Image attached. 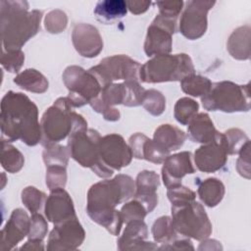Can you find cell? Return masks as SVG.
<instances>
[{"mask_svg":"<svg viewBox=\"0 0 251 251\" xmlns=\"http://www.w3.org/2000/svg\"><path fill=\"white\" fill-rule=\"evenodd\" d=\"M134 192L135 181L129 176L120 174L112 179L101 180L93 184L87 192V215L117 236L124 221L121 212L115 207L131 198Z\"/></svg>","mask_w":251,"mask_h":251,"instance_id":"1","label":"cell"},{"mask_svg":"<svg viewBox=\"0 0 251 251\" xmlns=\"http://www.w3.org/2000/svg\"><path fill=\"white\" fill-rule=\"evenodd\" d=\"M1 131L8 142L21 139L34 146L42 138L36 105L25 94L9 91L1 102Z\"/></svg>","mask_w":251,"mask_h":251,"instance_id":"2","label":"cell"},{"mask_svg":"<svg viewBox=\"0 0 251 251\" xmlns=\"http://www.w3.org/2000/svg\"><path fill=\"white\" fill-rule=\"evenodd\" d=\"M1 31L3 50H20L39 27L42 12L28 11L25 1H1Z\"/></svg>","mask_w":251,"mask_h":251,"instance_id":"3","label":"cell"},{"mask_svg":"<svg viewBox=\"0 0 251 251\" xmlns=\"http://www.w3.org/2000/svg\"><path fill=\"white\" fill-rule=\"evenodd\" d=\"M73 108L68 97H60L44 112L40 122L41 144L44 147L56 144L77 130L87 128V122Z\"/></svg>","mask_w":251,"mask_h":251,"instance_id":"4","label":"cell"},{"mask_svg":"<svg viewBox=\"0 0 251 251\" xmlns=\"http://www.w3.org/2000/svg\"><path fill=\"white\" fill-rule=\"evenodd\" d=\"M192 74L194 66L188 55L163 54L152 57L140 67L139 79L148 83L176 81Z\"/></svg>","mask_w":251,"mask_h":251,"instance_id":"5","label":"cell"},{"mask_svg":"<svg viewBox=\"0 0 251 251\" xmlns=\"http://www.w3.org/2000/svg\"><path fill=\"white\" fill-rule=\"evenodd\" d=\"M201 102L209 111L247 112L250 110L249 83L239 85L226 80L212 83L209 91L201 97Z\"/></svg>","mask_w":251,"mask_h":251,"instance_id":"6","label":"cell"},{"mask_svg":"<svg viewBox=\"0 0 251 251\" xmlns=\"http://www.w3.org/2000/svg\"><path fill=\"white\" fill-rule=\"evenodd\" d=\"M100 134L93 128L77 130L69 136L68 150L70 156L80 166L91 169L99 177H110L114 171L100 160Z\"/></svg>","mask_w":251,"mask_h":251,"instance_id":"7","label":"cell"},{"mask_svg":"<svg viewBox=\"0 0 251 251\" xmlns=\"http://www.w3.org/2000/svg\"><path fill=\"white\" fill-rule=\"evenodd\" d=\"M172 224L177 233L196 240L207 239L212 224L203 206L197 201L172 205Z\"/></svg>","mask_w":251,"mask_h":251,"instance_id":"8","label":"cell"},{"mask_svg":"<svg viewBox=\"0 0 251 251\" xmlns=\"http://www.w3.org/2000/svg\"><path fill=\"white\" fill-rule=\"evenodd\" d=\"M63 81L69 90L67 97L74 108L89 104L102 90L97 78L78 66L68 67L63 74Z\"/></svg>","mask_w":251,"mask_h":251,"instance_id":"9","label":"cell"},{"mask_svg":"<svg viewBox=\"0 0 251 251\" xmlns=\"http://www.w3.org/2000/svg\"><path fill=\"white\" fill-rule=\"evenodd\" d=\"M141 65L126 55H114L103 59L88 71L97 78L102 88L119 79H139Z\"/></svg>","mask_w":251,"mask_h":251,"instance_id":"10","label":"cell"},{"mask_svg":"<svg viewBox=\"0 0 251 251\" xmlns=\"http://www.w3.org/2000/svg\"><path fill=\"white\" fill-rule=\"evenodd\" d=\"M176 19L157 15L147 29L144 51L148 57L169 54L172 51V35L176 31Z\"/></svg>","mask_w":251,"mask_h":251,"instance_id":"11","label":"cell"},{"mask_svg":"<svg viewBox=\"0 0 251 251\" xmlns=\"http://www.w3.org/2000/svg\"><path fill=\"white\" fill-rule=\"evenodd\" d=\"M215 3L206 0H193L187 3L179 20V31L184 37L194 40L206 32L207 14Z\"/></svg>","mask_w":251,"mask_h":251,"instance_id":"12","label":"cell"},{"mask_svg":"<svg viewBox=\"0 0 251 251\" xmlns=\"http://www.w3.org/2000/svg\"><path fill=\"white\" fill-rule=\"evenodd\" d=\"M85 237L84 229L76 216L54 225L49 234L47 250H75L79 247Z\"/></svg>","mask_w":251,"mask_h":251,"instance_id":"13","label":"cell"},{"mask_svg":"<svg viewBox=\"0 0 251 251\" xmlns=\"http://www.w3.org/2000/svg\"><path fill=\"white\" fill-rule=\"evenodd\" d=\"M99 154L101 162L111 170L120 171L129 165L132 153L123 136L117 133L107 134L100 138Z\"/></svg>","mask_w":251,"mask_h":251,"instance_id":"14","label":"cell"},{"mask_svg":"<svg viewBox=\"0 0 251 251\" xmlns=\"http://www.w3.org/2000/svg\"><path fill=\"white\" fill-rule=\"evenodd\" d=\"M227 148L224 133L218 132L214 141L203 144L194 153L197 169L204 173H215L227 161Z\"/></svg>","mask_w":251,"mask_h":251,"instance_id":"15","label":"cell"},{"mask_svg":"<svg viewBox=\"0 0 251 251\" xmlns=\"http://www.w3.org/2000/svg\"><path fill=\"white\" fill-rule=\"evenodd\" d=\"M191 157L190 152L183 151L166 158L162 168V178L167 188L181 184V178L185 175L195 172Z\"/></svg>","mask_w":251,"mask_h":251,"instance_id":"16","label":"cell"},{"mask_svg":"<svg viewBox=\"0 0 251 251\" xmlns=\"http://www.w3.org/2000/svg\"><path fill=\"white\" fill-rule=\"evenodd\" d=\"M73 44L83 57H96L103 49V40L98 29L89 24L76 25L72 32Z\"/></svg>","mask_w":251,"mask_h":251,"instance_id":"17","label":"cell"},{"mask_svg":"<svg viewBox=\"0 0 251 251\" xmlns=\"http://www.w3.org/2000/svg\"><path fill=\"white\" fill-rule=\"evenodd\" d=\"M30 219L23 209H16L12 212L10 219L1 230L0 250H10L22 241L29 230Z\"/></svg>","mask_w":251,"mask_h":251,"instance_id":"18","label":"cell"},{"mask_svg":"<svg viewBox=\"0 0 251 251\" xmlns=\"http://www.w3.org/2000/svg\"><path fill=\"white\" fill-rule=\"evenodd\" d=\"M44 212L46 219L54 225L75 217L73 200L64 188L50 190L45 202Z\"/></svg>","mask_w":251,"mask_h":251,"instance_id":"19","label":"cell"},{"mask_svg":"<svg viewBox=\"0 0 251 251\" xmlns=\"http://www.w3.org/2000/svg\"><path fill=\"white\" fill-rule=\"evenodd\" d=\"M148 236L147 226L143 220L126 223L124 233L119 237V250H155L159 247L149 241H144Z\"/></svg>","mask_w":251,"mask_h":251,"instance_id":"20","label":"cell"},{"mask_svg":"<svg viewBox=\"0 0 251 251\" xmlns=\"http://www.w3.org/2000/svg\"><path fill=\"white\" fill-rule=\"evenodd\" d=\"M159 185L160 177L154 171H142L136 176L133 196L145 207L147 213H151L158 204Z\"/></svg>","mask_w":251,"mask_h":251,"instance_id":"21","label":"cell"},{"mask_svg":"<svg viewBox=\"0 0 251 251\" xmlns=\"http://www.w3.org/2000/svg\"><path fill=\"white\" fill-rule=\"evenodd\" d=\"M188 138L197 143L207 144L215 140L219 132L207 113H198L187 124Z\"/></svg>","mask_w":251,"mask_h":251,"instance_id":"22","label":"cell"},{"mask_svg":"<svg viewBox=\"0 0 251 251\" xmlns=\"http://www.w3.org/2000/svg\"><path fill=\"white\" fill-rule=\"evenodd\" d=\"M185 139L186 135L183 130L169 124L157 127L153 136V140L169 152L179 149L183 145Z\"/></svg>","mask_w":251,"mask_h":251,"instance_id":"23","label":"cell"},{"mask_svg":"<svg viewBox=\"0 0 251 251\" xmlns=\"http://www.w3.org/2000/svg\"><path fill=\"white\" fill-rule=\"evenodd\" d=\"M226 48L229 54L238 60H247L250 57V27H237L230 34Z\"/></svg>","mask_w":251,"mask_h":251,"instance_id":"24","label":"cell"},{"mask_svg":"<svg viewBox=\"0 0 251 251\" xmlns=\"http://www.w3.org/2000/svg\"><path fill=\"white\" fill-rule=\"evenodd\" d=\"M96 19L103 24H113L122 19L127 12L126 1L124 0H103L96 3L94 8Z\"/></svg>","mask_w":251,"mask_h":251,"instance_id":"25","label":"cell"},{"mask_svg":"<svg viewBox=\"0 0 251 251\" xmlns=\"http://www.w3.org/2000/svg\"><path fill=\"white\" fill-rule=\"evenodd\" d=\"M14 82L21 88L33 93H43L48 89V80L34 69H26L18 74L14 78Z\"/></svg>","mask_w":251,"mask_h":251,"instance_id":"26","label":"cell"},{"mask_svg":"<svg viewBox=\"0 0 251 251\" xmlns=\"http://www.w3.org/2000/svg\"><path fill=\"white\" fill-rule=\"evenodd\" d=\"M225 195V185L215 177L203 180L198 186V196L208 207L217 206Z\"/></svg>","mask_w":251,"mask_h":251,"instance_id":"27","label":"cell"},{"mask_svg":"<svg viewBox=\"0 0 251 251\" xmlns=\"http://www.w3.org/2000/svg\"><path fill=\"white\" fill-rule=\"evenodd\" d=\"M25 163L23 154L13 145L9 144L6 140H2V167L9 173L15 174L21 171Z\"/></svg>","mask_w":251,"mask_h":251,"instance_id":"28","label":"cell"},{"mask_svg":"<svg viewBox=\"0 0 251 251\" xmlns=\"http://www.w3.org/2000/svg\"><path fill=\"white\" fill-rule=\"evenodd\" d=\"M212 82L206 76L199 75H190L180 80V86L184 93L193 97H202L210 89Z\"/></svg>","mask_w":251,"mask_h":251,"instance_id":"29","label":"cell"},{"mask_svg":"<svg viewBox=\"0 0 251 251\" xmlns=\"http://www.w3.org/2000/svg\"><path fill=\"white\" fill-rule=\"evenodd\" d=\"M152 234L154 240L162 244L172 243L177 237V232L173 226L172 219L168 216L160 217L155 221L152 226Z\"/></svg>","mask_w":251,"mask_h":251,"instance_id":"30","label":"cell"},{"mask_svg":"<svg viewBox=\"0 0 251 251\" xmlns=\"http://www.w3.org/2000/svg\"><path fill=\"white\" fill-rule=\"evenodd\" d=\"M198 110L199 105L196 101L189 97H182L176 101L174 115L179 124L185 126L198 114Z\"/></svg>","mask_w":251,"mask_h":251,"instance_id":"31","label":"cell"},{"mask_svg":"<svg viewBox=\"0 0 251 251\" xmlns=\"http://www.w3.org/2000/svg\"><path fill=\"white\" fill-rule=\"evenodd\" d=\"M68 147L59 144H50L44 147L43 161L47 167L62 166L67 167L70 158Z\"/></svg>","mask_w":251,"mask_h":251,"instance_id":"32","label":"cell"},{"mask_svg":"<svg viewBox=\"0 0 251 251\" xmlns=\"http://www.w3.org/2000/svg\"><path fill=\"white\" fill-rule=\"evenodd\" d=\"M141 105L153 116H160L166 108L165 96L156 89L145 90Z\"/></svg>","mask_w":251,"mask_h":251,"instance_id":"33","label":"cell"},{"mask_svg":"<svg viewBox=\"0 0 251 251\" xmlns=\"http://www.w3.org/2000/svg\"><path fill=\"white\" fill-rule=\"evenodd\" d=\"M46 199L45 193L34 186H27L22 191V201L31 214L38 213L43 204H45Z\"/></svg>","mask_w":251,"mask_h":251,"instance_id":"34","label":"cell"},{"mask_svg":"<svg viewBox=\"0 0 251 251\" xmlns=\"http://www.w3.org/2000/svg\"><path fill=\"white\" fill-rule=\"evenodd\" d=\"M170 153L171 152L159 146L153 139L147 137L142 147L141 159H145L146 161L155 164H161L164 163V161L170 155Z\"/></svg>","mask_w":251,"mask_h":251,"instance_id":"35","label":"cell"},{"mask_svg":"<svg viewBox=\"0 0 251 251\" xmlns=\"http://www.w3.org/2000/svg\"><path fill=\"white\" fill-rule=\"evenodd\" d=\"M228 155L238 154L244 144L249 140L248 136L239 128H229L224 132Z\"/></svg>","mask_w":251,"mask_h":251,"instance_id":"36","label":"cell"},{"mask_svg":"<svg viewBox=\"0 0 251 251\" xmlns=\"http://www.w3.org/2000/svg\"><path fill=\"white\" fill-rule=\"evenodd\" d=\"M67 182L66 167L52 166L47 167L46 171V185L49 190L56 188H64Z\"/></svg>","mask_w":251,"mask_h":251,"instance_id":"37","label":"cell"},{"mask_svg":"<svg viewBox=\"0 0 251 251\" xmlns=\"http://www.w3.org/2000/svg\"><path fill=\"white\" fill-rule=\"evenodd\" d=\"M121 215L124 223H128L131 221L143 220L147 215L145 207L136 199L126 203L121 209Z\"/></svg>","mask_w":251,"mask_h":251,"instance_id":"38","label":"cell"},{"mask_svg":"<svg viewBox=\"0 0 251 251\" xmlns=\"http://www.w3.org/2000/svg\"><path fill=\"white\" fill-rule=\"evenodd\" d=\"M25 61V54L20 50L5 51L3 50L1 56V64L4 69L10 73H18Z\"/></svg>","mask_w":251,"mask_h":251,"instance_id":"39","label":"cell"},{"mask_svg":"<svg viewBox=\"0 0 251 251\" xmlns=\"http://www.w3.org/2000/svg\"><path fill=\"white\" fill-rule=\"evenodd\" d=\"M45 28L51 33L62 32L68 24L66 14L61 10H53L49 12L45 18Z\"/></svg>","mask_w":251,"mask_h":251,"instance_id":"40","label":"cell"},{"mask_svg":"<svg viewBox=\"0 0 251 251\" xmlns=\"http://www.w3.org/2000/svg\"><path fill=\"white\" fill-rule=\"evenodd\" d=\"M48 230V225L46 220L41 214L34 213L30 218L28 239L31 240H43Z\"/></svg>","mask_w":251,"mask_h":251,"instance_id":"41","label":"cell"},{"mask_svg":"<svg viewBox=\"0 0 251 251\" xmlns=\"http://www.w3.org/2000/svg\"><path fill=\"white\" fill-rule=\"evenodd\" d=\"M167 195L172 205H177L194 201L196 198V194L194 191L185 186H182L181 184L168 188Z\"/></svg>","mask_w":251,"mask_h":251,"instance_id":"42","label":"cell"},{"mask_svg":"<svg viewBox=\"0 0 251 251\" xmlns=\"http://www.w3.org/2000/svg\"><path fill=\"white\" fill-rule=\"evenodd\" d=\"M239 158L236 162V169L240 176L250 178V140H248L239 151Z\"/></svg>","mask_w":251,"mask_h":251,"instance_id":"43","label":"cell"},{"mask_svg":"<svg viewBox=\"0 0 251 251\" xmlns=\"http://www.w3.org/2000/svg\"><path fill=\"white\" fill-rule=\"evenodd\" d=\"M159 15L169 19H176L183 7V1H159Z\"/></svg>","mask_w":251,"mask_h":251,"instance_id":"44","label":"cell"},{"mask_svg":"<svg viewBox=\"0 0 251 251\" xmlns=\"http://www.w3.org/2000/svg\"><path fill=\"white\" fill-rule=\"evenodd\" d=\"M160 250H194L192 242L189 239H180L175 240L168 245H163L159 247Z\"/></svg>","mask_w":251,"mask_h":251,"instance_id":"45","label":"cell"},{"mask_svg":"<svg viewBox=\"0 0 251 251\" xmlns=\"http://www.w3.org/2000/svg\"><path fill=\"white\" fill-rule=\"evenodd\" d=\"M127 9L135 15L142 14L148 10L151 5V1H141V0H131L126 1Z\"/></svg>","mask_w":251,"mask_h":251,"instance_id":"46","label":"cell"},{"mask_svg":"<svg viewBox=\"0 0 251 251\" xmlns=\"http://www.w3.org/2000/svg\"><path fill=\"white\" fill-rule=\"evenodd\" d=\"M21 249H28V250H43V242L42 240H31L28 239L27 242H25V245L21 247Z\"/></svg>","mask_w":251,"mask_h":251,"instance_id":"47","label":"cell"}]
</instances>
